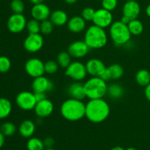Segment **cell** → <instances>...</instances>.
Segmentation results:
<instances>
[{
  "mask_svg": "<svg viewBox=\"0 0 150 150\" xmlns=\"http://www.w3.org/2000/svg\"><path fill=\"white\" fill-rule=\"evenodd\" d=\"M16 102L21 109L23 110H32L37 104L35 93L30 91H21L17 95Z\"/></svg>",
  "mask_w": 150,
  "mask_h": 150,
  "instance_id": "obj_6",
  "label": "cell"
},
{
  "mask_svg": "<svg viewBox=\"0 0 150 150\" xmlns=\"http://www.w3.org/2000/svg\"><path fill=\"white\" fill-rule=\"evenodd\" d=\"M129 31L131 35L137 36L141 35L144 31V25L142 22L138 19L131 20L127 24Z\"/></svg>",
  "mask_w": 150,
  "mask_h": 150,
  "instance_id": "obj_26",
  "label": "cell"
},
{
  "mask_svg": "<svg viewBox=\"0 0 150 150\" xmlns=\"http://www.w3.org/2000/svg\"><path fill=\"white\" fill-rule=\"evenodd\" d=\"M123 74H124V69L122 66H120V64L114 63L107 67L100 77L107 82L111 79H120L123 76Z\"/></svg>",
  "mask_w": 150,
  "mask_h": 150,
  "instance_id": "obj_16",
  "label": "cell"
},
{
  "mask_svg": "<svg viewBox=\"0 0 150 150\" xmlns=\"http://www.w3.org/2000/svg\"><path fill=\"white\" fill-rule=\"evenodd\" d=\"M10 7L14 13L22 14L24 11L25 4L22 0H12L10 3Z\"/></svg>",
  "mask_w": 150,
  "mask_h": 150,
  "instance_id": "obj_32",
  "label": "cell"
},
{
  "mask_svg": "<svg viewBox=\"0 0 150 150\" xmlns=\"http://www.w3.org/2000/svg\"><path fill=\"white\" fill-rule=\"evenodd\" d=\"M53 88V82L44 76L35 78L32 84V88L34 93H46L51 91Z\"/></svg>",
  "mask_w": 150,
  "mask_h": 150,
  "instance_id": "obj_14",
  "label": "cell"
},
{
  "mask_svg": "<svg viewBox=\"0 0 150 150\" xmlns=\"http://www.w3.org/2000/svg\"><path fill=\"white\" fill-rule=\"evenodd\" d=\"M109 32L113 42L117 46H122L127 44L131 38V34L127 25L121 21L113 22L110 26Z\"/></svg>",
  "mask_w": 150,
  "mask_h": 150,
  "instance_id": "obj_5",
  "label": "cell"
},
{
  "mask_svg": "<svg viewBox=\"0 0 150 150\" xmlns=\"http://www.w3.org/2000/svg\"><path fill=\"white\" fill-rule=\"evenodd\" d=\"M84 41L89 49H98L103 48L106 45L108 36L105 29L96 25H92L86 29Z\"/></svg>",
  "mask_w": 150,
  "mask_h": 150,
  "instance_id": "obj_3",
  "label": "cell"
},
{
  "mask_svg": "<svg viewBox=\"0 0 150 150\" xmlns=\"http://www.w3.org/2000/svg\"><path fill=\"white\" fill-rule=\"evenodd\" d=\"M12 112L11 101L7 98H0V119H4L10 116Z\"/></svg>",
  "mask_w": 150,
  "mask_h": 150,
  "instance_id": "obj_24",
  "label": "cell"
},
{
  "mask_svg": "<svg viewBox=\"0 0 150 150\" xmlns=\"http://www.w3.org/2000/svg\"><path fill=\"white\" fill-rule=\"evenodd\" d=\"M4 137L5 136H4V135L1 133V131H0V149H1L3 146H4V141H5V139H4Z\"/></svg>",
  "mask_w": 150,
  "mask_h": 150,
  "instance_id": "obj_40",
  "label": "cell"
},
{
  "mask_svg": "<svg viewBox=\"0 0 150 150\" xmlns=\"http://www.w3.org/2000/svg\"><path fill=\"white\" fill-rule=\"evenodd\" d=\"M61 115L64 119L70 121H77L86 115V104L81 100L69 99L62 104Z\"/></svg>",
  "mask_w": 150,
  "mask_h": 150,
  "instance_id": "obj_2",
  "label": "cell"
},
{
  "mask_svg": "<svg viewBox=\"0 0 150 150\" xmlns=\"http://www.w3.org/2000/svg\"><path fill=\"white\" fill-rule=\"evenodd\" d=\"M64 1H65L67 4H75V3H76L78 1V0H64Z\"/></svg>",
  "mask_w": 150,
  "mask_h": 150,
  "instance_id": "obj_42",
  "label": "cell"
},
{
  "mask_svg": "<svg viewBox=\"0 0 150 150\" xmlns=\"http://www.w3.org/2000/svg\"><path fill=\"white\" fill-rule=\"evenodd\" d=\"M45 147L43 141L38 138H30L26 144L28 150H44Z\"/></svg>",
  "mask_w": 150,
  "mask_h": 150,
  "instance_id": "obj_27",
  "label": "cell"
},
{
  "mask_svg": "<svg viewBox=\"0 0 150 150\" xmlns=\"http://www.w3.org/2000/svg\"><path fill=\"white\" fill-rule=\"evenodd\" d=\"M101 4H102V8L111 12L117 8L118 0H102Z\"/></svg>",
  "mask_w": 150,
  "mask_h": 150,
  "instance_id": "obj_36",
  "label": "cell"
},
{
  "mask_svg": "<svg viewBox=\"0 0 150 150\" xmlns=\"http://www.w3.org/2000/svg\"><path fill=\"white\" fill-rule=\"evenodd\" d=\"M49 19L55 26H63L67 24L68 21V16L62 10H56L52 12Z\"/></svg>",
  "mask_w": 150,
  "mask_h": 150,
  "instance_id": "obj_22",
  "label": "cell"
},
{
  "mask_svg": "<svg viewBox=\"0 0 150 150\" xmlns=\"http://www.w3.org/2000/svg\"><path fill=\"white\" fill-rule=\"evenodd\" d=\"M141 13V7L137 1H127L122 7V15L130 21L138 19Z\"/></svg>",
  "mask_w": 150,
  "mask_h": 150,
  "instance_id": "obj_17",
  "label": "cell"
},
{
  "mask_svg": "<svg viewBox=\"0 0 150 150\" xmlns=\"http://www.w3.org/2000/svg\"><path fill=\"white\" fill-rule=\"evenodd\" d=\"M26 29L29 34H38L40 32V22L35 19H31L26 24Z\"/></svg>",
  "mask_w": 150,
  "mask_h": 150,
  "instance_id": "obj_30",
  "label": "cell"
},
{
  "mask_svg": "<svg viewBox=\"0 0 150 150\" xmlns=\"http://www.w3.org/2000/svg\"><path fill=\"white\" fill-rule=\"evenodd\" d=\"M54 104L51 100L45 99L42 101L37 102L35 107V112L40 118H46L49 116L54 111Z\"/></svg>",
  "mask_w": 150,
  "mask_h": 150,
  "instance_id": "obj_18",
  "label": "cell"
},
{
  "mask_svg": "<svg viewBox=\"0 0 150 150\" xmlns=\"http://www.w3.org/2000/svg\"><path fill=\"white\" fill-rule=\"evenodd\" d=\"M124 88L120 84L114 83L108 85L107 88V94L114 99H120L124 95Z\"/></svg>",
  "mask_w": 150,
  "mask_h": 150,
  "instance_id": "obj_23",
  "label": "cell"
},
{
  "mask_svg": "<svg viewBox=\"0 0 150 150\" xmlns=\"http://www.w3.org/2000/svg\"><path fill=\"white\" fill-rule=\"evenodd\" d=\"M44 67H45V73L48 74H53L58 71L59 64L57 61L48 60V61L44 63Z\"/></svg>",
  "mask_w": 150,
  "mask_h": 150,
  "instance_id": "obj_33",
  "label": "cell"
},
{
  "mask_svg": "<svg viewBox=\"0 0 150 150\" xmlns=\"http://www.w3.org/2000/svg\"><path fill=\"white\" fill-rule=\"evenodd\" d=\"M95 10L92 7H85L81 12V17L86 21H92L94 16H95Z\"/></svg>",
  "mask_w": 150,
  "mask_h": 150,
  "instance_id": "obj_35",
  "label": "cell"
},
{
  "mask_svg": "<svg viewBox=\"0 0 150 150\" xmlns=\"http://www.w3.org/2000/svg\"><path fill=\"white\" fill-rule=\"evenodd\" d=\"M18 131L22 137L26 138H30L35 132V124L32 121L24 120L21 123Z\"/></svg>",
  "mask_w": 150,
  "mask_h": 150,
  "instance_id": "obj_21",
  "label": "cell"
},
{
  "mask_svg": "<svg viewBox=\"0 0 150 150\" xmlns=\"http://www.w3.org/2000/svg\"><path fill=\"white\" fill-rule=\"evenodd\" d=\"M111 150H125L124 148H122V146H114L111 149Z\"/></svg>",
  "mask_w": 150,
  "mask_h": 150,
  "instance_id": "obj_43",
  "label": "cell"
},
{
  "mask_svg": "<svg viewBox=\"0 0 150 150\" xmlns=\"http://www.w3.org/2000/svg\"><path fill=\"white\" fill-rule=\"evenodd\" d=\"M35 95L38 102L46 99V94L45 93H35Z\"/></svg>",
  "mask_w": 150,
  "mask_h": 150,
  "instance_id": "obj_38",
  "label": "cell"
},
{
  "mask_svg": "<svg viewBox=\"0 0 150 150\" xmlns=\"http://www.w3.org/2000/svg\"><path fill=\"white\" fill-rule=\"evenodd\" d=\"M87 74L92 76H100L106 67L102 60L97 58L90 59L85 64Z\"/></svg>",
  "mask_w": 150,
  "mask_h": 150,
  "instance_id": "obj_15",
  "label": "cell"
},
{
  "mask_svg": "<svg viewBox=\"0 0 150 150\" xmlns=\"http://www.w3.org/2000/svg\"><path fill=\"white\" fill-rule=\"evenodd\" d=\"M89 47L84 41H76L70 44L67 48V52L72 57L80 59L88 54Z\"/></svg>",
  "mask_w": 150,
  "mask_h": 150,
  "instance_id": "obj_12",
  "label": "cell"
},
{
  "mask_svg": "<svg viewBox=\"0 0 150 150\" xmlns=\"http://www.w3.org/2000/svg\"><path fill=\"white\" fill-rule=\"evenodd\" d=\"M31 14L34 19L41 22L49 19L51 12V9L47 4L44 3H40V4H34L31 10Z\"/></svg>",
  "mask_w": 150,
  "mask_h": 150,
  "instance_id": "obj_13",
  "label": "cell"
},
{
  "mask_svg": "<svg viewBox=\"0 0 150 150\" xmlns=\"http://www.w3.org/2000/svg\"><path fill=\"white\" fill-rule=\"evenodd\" d=\"M125 150H138V149H137L134 148V147H129V148L126 149Z\"/></svg>",
  "mask_w": 150,
  "mask_h": 150,
  "instance_id": "obj_45",
  "label": "cell"
},
{
  "mask_svg": "<svg viewBox=\"0 0 150 150\" xmlns=\"http://www.w3.org/2000/svg\"><path fill=\"white\" fill-rule=\"evenodd\" d=\"M44 150H54V149H52V148H47V149H44Z\"/></svg>",
  "mask_w": 150,
  "mask_h": 150,
  "instance_id": "obj_46",
  "label": "cell"
},
{
  "mask_svg": "<svg viewBox=\"0 0 150 150\" xmlns=\"http://www.w3.org/2000/svg\"><path fill=\"white\" fill-rule=\"evenodd\" d=\"M126 1H136V0H125Z\"/></svg>",
  "mask_w": 150,
  "mask_h": 150,
  "instance_id": "obj_47",
  "label": "cell"
},
{
  "mask_svg": "<svg viewBox=\"0 0 150 150\" xmlns=\"http://www.w3.org/2000/svg\"><path fill=\"white\" fill-rule=\"evenodd\" d=\"M94 25L105 29L111 26L113 23V15L111 11L103 8L95 10V16L93 18Z\"/></svg>",
  "mask_w": 150,
  "mask_h": 150,
  "instance_id": "obj_10",
  "label": "cell"
},
{
  "mask_svg": "<svg viewBox=\"0 0 150 150\" xmlns=\"http://www.w3.org/2000/svg\"><path fill=\"white\" fill-rule=\"evenodd\" d=\"M29 1H30L33 4H40V3H43V1H45V0H29Z\"/></svg>",
  "mask_w": 150,
  "mask_h": 150,
  "instance_id": "obj_41",
  "label": "cell"
},
{
  "mask_svg": "<svg viewBox=\"0 0 150 150\" xmlns=\"http://www.w3.org/2000/svg\"><path fill=\"white\" fill-rule=\"evenodd\" d=\"M67 93H68L70 98L81 100V101L83 100L86 97L84 90V85H83V84H81L79 82L72 83L67 89Z\"/></svg>",
  "mask_w": 150,
  "mask_h": 150,
  "instance_id": "obj_19",
  "label": "cell"
},
{
  "mask_svg": "<svg viewBox=\"0 0 150 150\" xmlns=\"http://www.w3.org/2000/svg\"><path fill=\"white\" fill-rule=\"evenodd\" d=\"M66 76H69L75 81H81L87 75L86 66L79 61L72 62L65 70Z\"/></svg>",
  "mask_w": 150,
  "mask_h": 150,
  "instance_id": "obj_7",
  "label": "cell"
},
{
  "mask_svg": "<svg viewBox=\"0 0 150 150\" xmlns=\"http://www.w3.org/2000/svg\"><path fill=\"white\" fill-rule=\"evenodd\" d=\"M43 43V38L40 33L29 34L24 40L23 47L29 52L35 53L42 48Z\"/></svg>",
  "mask_w": 150,
  "mask_h": 150,
  "instance_id": "obj_11",
  "label": "cell"
},
{
  "mask_svg": "<svg viewBox=\"0 0 150 150\" xmlns=\"http://www.w3.org/2000/svg\"><path fill=\"white\" fill-rule=\"evenodd\" d=\"M110 111L109 104L103 99H89L86 104L85 116L89 121L98 124L108 119Z\"/></svg>",
  "mask_w": 150,
  "mask_h": 150,
  "instance_id": "obj_1",
  "label": "cell"
},
{
  "mask_svg": "<svg viewBox=\"0 0 150 150\" xmlns=\"http://www.w3.org/2000/svg\"><path fill=\"white\" fill-rule=\"evenodd\" d=\"M144 94L145 96H146V99L148 101H150V83L148 85H146L145 87V90H144Z\"/></svg>",
  "mask_w": 150,
  "mask_h": 150,
  "instance_id": "obj_39",
  "label": "cell"
},
{
  "mask_svg": "<svg viewBox=\"0 0 150 150\" xmlns=\"http://www.w3.org/2000/svg\"><path fill=\"white\" fill-rule=\"evenodd\" d=\"M71 56L70 55L67 51H61L59 54L57 55V62L59 66L62 68H67L71 62Z\"/></svg>",
  "mask_w": 150,
  "mask_h": 150,
  "instance_id": "obj_28",
  "label": "cell"
},
{
  "mask_svg": "<svg viewBox=\"0 0 150 150\" xmlns=\"http://www.w3.org/2000/svg\"><path fill=\"white\" fill-rule=\"evenodd\" d=\"M25 71L29 76L34 79L43 76L45 73L44 63L38 58H31L25 63Z\"/></svg>",
  "mask_w": 150,
  "mask_h": 150,
  "instance_id": "obj_8",
  "label": "cell"
},
{
  "mask_svg": "<svg viewBox=\"0 0 150 150\" xmlns=\"http://www.w3.org/2000/svg\"><path fill=\"white\" fill-rule=\"evenodd\" d=\"M43 143L45 146H46L47 148H51L52 146L54 144V141L52 138L48 137V138H46L45 140H44Z\"/></svg>",
  "mask_w": 150,
  "mask_h": 150,
  "instance_id": "obj_37",
  "label": "cell"
},
{
  "mask_svg": "<svg viewBox=\"0 0 150 150\" xmlns=\"http://www.w3.org/2000/svg\"><path fill=\"white\" fill-rule=\"evenodd\" d=\"M11 68V61L6 56H0V72L6 73Z\"/></svg>",
  "mask_w": 150,
  "mask_h": 150,
  "instance_id": "obj_34",
  "label": "cell"
},
{
  "mask_svg": "<svg viewBox=\"0 0 150 150\" xmlns=\"http://www.w3.org/2000/svg\"><path fill=\"white\" fill-rule=\"evenodd\" d=\"M67 25L70 32L73 33H79L86 28V21L81 16H76L69 19Z\"/></svg>",
  "mask_w": 150,
  "mask_h": 150,
  "instance_id": "obj_20",
  "label": "cell"
},
{
  "mask_svg": "<svg viewBox=\"0 0 150 150\" xmlns=\"http://www.w3.org/2000/svg\"><path fill=\"white\" fill-rule=\"evenodd\" d=\"M16 126L10 121H7L3 123L0 126V131L4 136H12L16 132Z\"/></svg>",
  "mask_w": 150,
  "mask_h": 150,
  "instance_id": "obj_29",
  "label": "cell"
},
{
  "mask_svg": "<svg viewBox=\"0 0 150 150\" xmlns=\"http://www.w3.org/2000/svg\"><path fill=\"white\" fill-rule=\"evenodd\" d=\"M26 19L23 14L13 13L7 20V28L13 33H20L26 29Z\"/></svg>",
  "mask_w": 150,
  "mask_h": 150,
  "instance_id": "obj_9",
  "label": "cell"
},
{
  "mask_svg": "<svg viewBox=\"0 0 150 150\" xmlns=\"http://www.w3.org/2000/svg\"><path fill=\"white\" fill-rule=\"evenodd\" d=\"M136 80L139 85L146 87L150 83V72L146 69H141L136 73Z\"/></svg>",
  "mask_w": 150,
  "mask_h": 150,
  "instance_id": "obj_25",
  "label": "cell"
},
{
  "mask_svg": "<svg viewBox=\"0 0 150 150\" xmlns=\"http://www.w3.org/2000/svg\"><path fill=\"white\" fill-rule=\"evenodd\" d=\"M146 13L148 16L150 18V4L146 7Z\"/></svg>",
  "mask_w": 150,
  "mask_h": 150,
  "instance_id": "obj_44",
  "label": "cell"
},
{
  "mask_svg": "<svg viewBox=\"0 0 150 150\" xmlns=\"http://www.w3.org/2000/svg\"><path fill=\"white\" fill-rule=\"evenodd\" d=\"M54 24L50 19L42 21L40 22V32L42 35H49L54 30Z\"/></svg>",
  "mask_w": 150,
  "mask_h": 150,
  "instance_id": "obj_31",
  "label": "cell"
},
{
  "mask_svg": "<svg viewBox=\"0 0 150 150\" xmlns=\"http://www.w3.org/2000/svg\"><path fill=\"white\" fill-rule=\"evenodd\" d=\"M86 96L89 99H103L107 94L106 82L100 76H92L84 84Z\"/></svg>",
  "mask_w": 150,
  "mask_h": 150,
  "instance_id": "obj_4",
  "label": "cell"
}]
</instances>
